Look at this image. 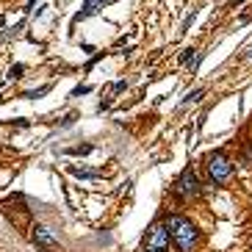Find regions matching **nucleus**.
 <instances>
[{
    "instance_id": "nucleus-1",
    "label": "nucleus",
    "mask_w": 252,
    "mask_h": 252,
    "mask_svg": "<svg viewBox=\"0 0 252 252\" xmlns=\"http://www.w3.org/2000/svg\"><path fill=\"white\" fill-rule=\"evenodd\" d=\"M166 230H169V238H172V244L177 247V252H197L202 235H200V230H197V225H194L192 219L174 213V216L166 219Z\"/></svg>"
},
{
    "instance_id": "nucleus-6",
    "label": "nucleus",
    "mask_w": 252,
    "mask_h": 252,
    "mask_svg": "<svg viewBox=\"0 0 252 252\" xmlns=\"http://www.w3.org/2000/svg\"><path fill=\"white\" fill-rule=\"evenodd\" d=\"M103 6H108V0H86V3H83V9L72 17V25H78L80 19H86V17H92V14H97Z\"/></svg>"
},
{
    "instance_id": "nucleus-12",
    "label": "nucleus",
    "mask_w": 252,
    "mask_h": 252,
    "mask_svg": "<svg viewBox=\"0 0 252 252\" xmlns=\"http://www.w3.org/2000/svg\"><path fill=\"white\" fill-rule=\"evenodd\" d=\"M202 95H205L202 89H194V92H189V95L183 97V105H189V103H197V100H200Z\"/></svg>"
},
{
    "instance_id": "nucleus-16",
    "label": "nucleus",
    "mask_w": 252,
    "mask_h": 252,
    "mask_svg": "<svg viewBox=\"0 0 252 252\" xmlns=\"http://www.w3.org/2000/svg\"><path fill=\"white\" fill-rule=\"evenodd\" d=\"M11 125H14V128H28L31 122H28V119H11Z\"/></svg>"
},
{
    "instance_id": "nucleus-5",
    "label": "nucleus",
    "mask_w": 252,
    "mask_h": 252,
    "mask_svg": "<svg viewBox=\"0 0 252 252\" xmlns=\"http://www.w3.org/2000/svg\"><path fill=\"white\" fill-rule=\"evenodd\" d=\"M169 244H172V238H169V230H166V222H155V225L147 230V250H169Z\"/></svg>"
},
{
    "instance_id": "nucleus-19",
    "label": "nucleus",
    "mask_w": 252,
    "mask_h": 252,
    "mask_svg": "<svg viewBox=\"0 0 252 252\" xmlns=\"http://www.w3.org/2000/svg\"><path fill=\"white\" fill-rule=\"evenodd\" d=\"M247 56H252V47H250V53H247Z\"/></svg>"
},
{
    "instance_id": "nucleus-10",
    "label": "nucleus",
    "mask_w": 252,
    "mask_h": 252,
    "mask_svg": "<svg viewBox=\"0 0 252 252\" xmlns=\"http://www.w3.org/2000/svg\"><path fill=\"white\" fill-rule=\"evenodd\" d=\"M22 72H25V64H14V67H9V75H6V78H9V80H19V78H25Z\"/></svg>"
},
{
    "instance_id": "nucleus-14",
    "label": "nucleus",
    "mask_w": 252,
    "mask_h": 252,
    "mask_svg": "<svg viewBox=\"0 0 252 252\" xmlns=\"http://www.w3.org/2000/svg\"><path fill=\"white\" fill-rule=\"evenodd\" d=\"M80 95H92V86H86V83H83V86L72 89V97H80Z\"/></svg>"
},
{
    "instance_id": "nucleus-2",
    "label": "nucleus",
    "mask_w": 252,
    "mask_h": 252,
    "mask_svg": "<svg viewBox=\"0 0 252 252\" xmlns=\"http://www.w3.org/2000/svg\"><path fill=\"white\" fill-rule=\"evenodd\" d=\"M230 174H233V164H230V158H227L222 150L211 153V155H208V177H211V183L219 186V183H225Z\"/></svg>"
},
{
    "instance_id": "nucleus-4",
    "label": "nucleus",
    "mask_w": 252,
    "mask_h": 252,
    "mask_svg": "<svg viewBox=\"0 0 252 252\" xmlns=\"http://www.w3.org/2000/svg\"><path fill=\"white\" fill-rule=\"evenodd\" d=\"M31 241H34L36 247H39V250H44V252L61 250L58 235L53 233L50 227H44V225H34V227H31Z\"/></svg>"
},
{
    "instance_id": "nucleus-7",
    "label": "nucleus",
    "mask_w": 252,
    "mask_h": 252,
    "mask_svg": "<svg viewBox=\"0 0 252 252\" xmlns=\"http://www.w3.org/2000/svg\"><path fill=\"white\" fill-rule=\"evenodd\" d=\"M200 58H202V53H197L194 47H186V50L180 53V64L183 67H189V70H197V64H200Z\"/></svg>"
},
{
    "instance_id": "nucleus-9",
    "label": "nucleus",
    "mask_w": 252,
    "mask_h": 252,
    "mask_svg": "<svg viewBox=\"0 0 252 252\" xmlns=\"http://www.w3.org/2000/svg\"><path fill=\"white\" fill-rule=\"evenodd\" d=\"M50 92H53V83H44V86H39V89H31V92H22L19 97H25V100H39V97L50 95Z\"/></svg>"
},
{
    "instance_id": "nucleus-13",
    "label": "nucleus",
    "mask_w": 252,
    "mask_h": 252,
    "mask_svg": "<svg viewBox=\"0 0 252 252\" xmlns=\"http://www.w3.org/2000/svg\"><path fill=\"white\" fill-rule=\"evenodd\" d=\"M125 89H128V80H116V83H114V89H111V97L122 95V92H125Z\"/></svg>"
},
{
    "instance_id": "nucleus-11",
    "label": "nucleus",
    "mask_w": 252,
    "mask_h": 252,
    "mask_svg": "<svg viewBox=\"0 0 252 252\" xmlns=\"http://www.w3.org/2000/svg\"><path fill=\"white\" fill-rule=\"evenodd\" d=\"M92 144H78V147H70L67 150V155H89V153H92Z\"/></svg>"
},
{
    "instance_id": "nucleus-15",
    "label": "nucleus",
    "mask_w": 252,
    "mask_h": 252,
    "mask_svg": "<svg viewBox=\"0 0 252 252\" xmlns=\"http://www.w3.org/2000/svg\"><path fill=\"white\" fill-rule=\"evenodd\" d=\"M100 58H105V53H97L95 58L89 61V64H86V72H89V70H92V67H95V64H97V61H100Z\"/></svg>"
},
{
    "instance_id": "nucleus-17",
    "label": "nucleus",
    "mask_w": 252,
    "mask_h": 252,
    "mask_svg": "<svg viewBox=\"0 0 252 252\" xmlns=\"http://www.w3.org/2000/svg\"><path fill=\"white\" fill-rule=\"evenodd\" d=\"M238 3H244V0H230V6H238Z\"/></svg>"
},
{
    "instance_id": "nucleus-3",
    "label": "nucleus",
    "mask_w": 252,
    "mask_h": 252,
    "mask_svg": "<svg viewBox=\"0 0 252 252\" xmlns=\"http://www.w3.org/2000/svg\"><path fill=\"white\" fill-rule=\"evenodd\" d=\"M172 192L180 197V200H192L200 194V180H197V172H194L192 166H186L180 174H177V180H174Z\"/></svg>"
},
{
    "instance_id": "nucleus-8",
    "label": "nucleus",
    "mask_w": 252,
    "mask_h": 252,
    "mask_svg": "<svg viewBox=\"0 0 252 252\" xmlns=\"http://www.w3.org/2000/svg\"><path fill=\"white\" fill-rule=\"evenodd\" d=\"M67 172L75 174V177H83V180H97V177H103V172H97V169H83V166H75V164L67 166Z\"/></svg>"
},
{
    "instance_id": "nucleus-18",
    "label": "nucleus",
    "mask_w": 252,
    "mask_h": 252,
    "mask_svg": "<svg viewBox=\"0 0 252 252\" xmlns=\"http://www.w3.org/2000/svg\"><path fill=\"white\" fill-rule=\"evenodd\" d=\"M144 252H164V250H147V247H144Z\"/></svg>"
}]
</instances>
